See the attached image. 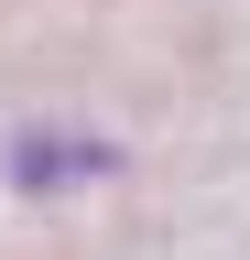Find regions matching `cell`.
<instances>
[]
</instances>
